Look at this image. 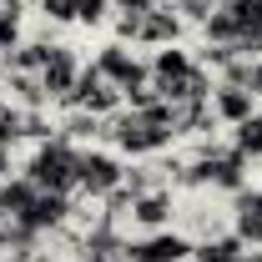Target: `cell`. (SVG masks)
Masks as SVG:
<instances>
[{
	"instance_id": "6da1fadb",
	"label": "cell",
	"mask_w": 262,
	"mask_h": 262,
	"mask_svg": "<svg viewBox=\"0 0 262 262\" xmlns=\"http://www.w3.org/2000/svg\"><path fill=\"white\" fill-rule=\"evenodd\" d=\"M196 31H202V51L262 61V0H212V15Z\"/></svg>"
},
{
	"instance_id": "7a4b0ae2",
	"label": "cell",
	"mask_w": 262,
	"mask_h": 262,
	"mask_svg": "<svg viewBox=\"0 0 262 262\" xmlns=\"http://www.w3.org/2000/svg\"><path fill=\"white\" fill-rule=\"evenodd\" d=\"M76 162H81V146H71L66 136H40L26 151V162H20V177L35 182L40 192L76 196Z\"/></svg>"
},
{
	"instance_id": "3957f363",
	"label": "cell",
	"mask_w": 262,
	"mask_h": 262,
	"mask_svg": "<svg viewBox=\"0 0 262 262\" xmlns=\"http://www.w3.org/2000/svg\"><path fill=\"white\" fill-rule=\"evenodd\" d=\"M121 177H126V157L121 151H111L106 141L81 146V162H76V196L81 202H106L121 187Z\"/></svg>"
},
{
	"instance_id": "277c9868",
	"label": "cell",
	"mask_w": 262,
	"mask_h": 262,
	"mask_svg": "<svg viewBox=\"0 0 262 262\" xmlns=\"http://www.w3.org/2000/svg\"><path fill=\"white\" fill-rule=\"evenodd\" d=\"M91 66H96V71L106 76V81H111V86H116V91H121V96H136L141 86H151V71H146V56H141V51H131L126 40H116V35L96 46Z\"/></svg>"
},
{
	"instance_id": "5b68a950",
	"label": "cell",
	"mask_w": 262,
	"mask_h": 262,
	"mask_svg": "<svg viewBox=\"0 0 262 262\" xmlns=\"http://www.w3.org/2000/svg\"><path fill=\"white\" fill-rule=\"evenodd\" d=\"M177 207H182L177 187H151V192L131 196V207H126V232H136V237L171 232V227H177Z\"/></svg>"
},
{
	"instance_id": "8992f818",
	"label": "cell",
	"mask_w": 262,
	"mask_h": 262,
	"mask_svg": "<svg viewBox=\"0 0 262 262\" xmlns=\"http://www.w3.org/2000/svg\"><path fill=\"white\" fill-rule=\"evenodd\" d=\"M81 51L71 46V40H51V51H46V66H40V86H46V96L51 106H66L71 91H76V81H81Z\"/></svg>"
},
{
	"instance_id": "52a82bcc",
	"label": "cell",
	"mask_w": 262,
	"mask_h": 262,
	"mask_svg": "<svg viewBox=\"0 0 262 262\" xmlns=\"http://www.w3.org/2000/svg\"><path fill=\"white\" fill-rule=\"evenodd\" d=\"M192 31L187 20H182V10L177 5H151L146 15H141V26H136V35H131V46H146V51H157V46H182V35Z\"/></svg>"
},
{
	"instance_id": "ba28073f",
	"label": "cell",
	"mask_w": 262,
	"mask_h": 262,
	"mask_svg": "<svg viewBox=\"0 0 262 262\" xmlns=\"http://www.w3.org/2000/svg\"><path fill=\"white\" fill-rule=\"evenodd\" d=\"M66 106H81V111H91V116H101V121H106V116H116V111L126 106V96H121V91H116V86H111V81L101 76L96 66H86Z\"/></svg>"
},
{
	"instance_id": "9c48e42d",
	"label": "cell",
	"mask_w": 262,
	"mask_h": 262,
	"mask_svg": "<svg viewBox=\"0 0 262 262\" xmlns=\"http://www.w3.org/2000/svg\"><path fill=\"white\" fill-rule=\"evenodd\" d=\"M126 262H192V242L182 232H151V237H136L126 242Z\"/></svg>"
},
{
	"instance_id": "30bf717a",
	"label": "cell",
	"mask_w": 262,
	"mask_h": 262,
	"mask_svg": "<svg viewBox=\"0 0 262 262\" xmlns=\"http://www.w3.org/2000/svg\"><path fill=\"white\" fill-rule=\"evenodd\" d=\"M212 116H217V126H242L252 111H257V96L247 91V86H232V81H212Z\"/></svg>"
},
{
	"instance_id": "8fae6325",
	"label": "cell",
	"mask_w": 262,
	"mask_h": 262,
	"mask_svg": "<svg viewBox=\"0 0 262 262\" xmlns=\"http://www.w3.org/2000/svg\"><path fill=\"white\" fill-rule=\"evenodd\" d=\"M232 237L242 247H262V187L232 196Z\"/></svg>"
},
{
	"instance_id": "7c38bea8",
	"label": "cell",
	"mask_w": 262,
	"mask_h": 262,
	"mask_svg": "<svg viewBox=\"0 0 262 262\" xmlns=\"http://www.w3.org/2000/svg\"><path fill=\"white\" fill-rule=\"evenodd\" d=\"M242 242L232 237V232H222V237H207V242H196L192 247V262H242Z\"/></svg>"
},
{
	"instance_id": "4fadbf2b",
	"label": "cell",
	"mask_w": 262,
	"mask_h": 262,
	"mask_svg": "<svg viewBox=\"0 0 262 262\" xmlns=\"http://www.w3.org/2000/svg\"><path fill=\"white\" fill-rule=\"evenodd\" d=\"M232 146H237L247 162H262V106L242 121V126H232Z\"/></svg>"
},
{
	"instance_id": "5bb4252c",
	"label": "cell",
	"mask_w": 262,
	"mask_h": 262,
	"mask_svg": "<svg viewBox=\"0 0 262 262\" xmlns=\"http://www.w3.org/2000/svg\"><path fill=\"white\" fill-rule=\"evenodd\" d=\"M247 91H252L257 106H262V61H252V71H247Z\"/></svg>"
},
{
	"instance_id": "9a60e30c",
	"label": "cell",
	"mask_w": 262,
	"mask_h": 262,
	"mask_svg": "<svg viewBox=\"0 0 262 262\" xmlns=\"http://www.w3.org/2000/svg\"><path fill=\"white\" fill-rule=\"evenodd\" d=\"M10 171H15V151H10V146H5V141H0V182H5V177H10Z\"/></svg>"
},
{
	"instance_id": "2e32d148",
	"label": "cell",
	"mask_w": 262,
	"mask_h": 262,
	"mask_svg": "<svg viewBox=\"0 0 262 262\" xmlns=\"http://www.w3.org/2000/svg\"><path fill=\"white\" fill-rule=\"evenodd\" d=\"M166 5H177V10H192V5H212V0H166Z\"/></svg>"
},
{
	"instance_id": "e0dca14e",
	"label": "cell",
	"mask_w": 262,
	"mask_h": 262,
	"mask_svg": "<svg viewBox=\"0 0 262 262\" xmlns=\"http://www.w3.org/2000/svg\"><path fill=\"white\" fill-rule=\"evenodd\" d=\"M242 262H262V247H252V252H242Z\"/></svg>"
},
{
	"instance_id": "ac0fdd59",
	"label": "cell",
	"mask_w": 262,
	"mask_h": 262,
	"mask_svg": "<svg viewBox=\"0 0 262 262\" xmlns=\"http://www.w3.org/2000/svg\"><path fill=\"white\" fill-rule=\"evenodd\" d=\"M86 262H126V257H86Z\"/></svg>"
},
{
	"instance_id": "d6986e66",
	"label": "cell",
	"mask_w": 262,
	"mask_h": 262,
	"mask_svg": "<svg viewBox=\"0 0 262 262\" xmlns=\"http://www.w3.org/2000/svg\"><path fill=\"white\" fill-rule=\"evenodd\" d=\"M0 262H5V242H0Z\"/></svg>"
}]
</instances>
